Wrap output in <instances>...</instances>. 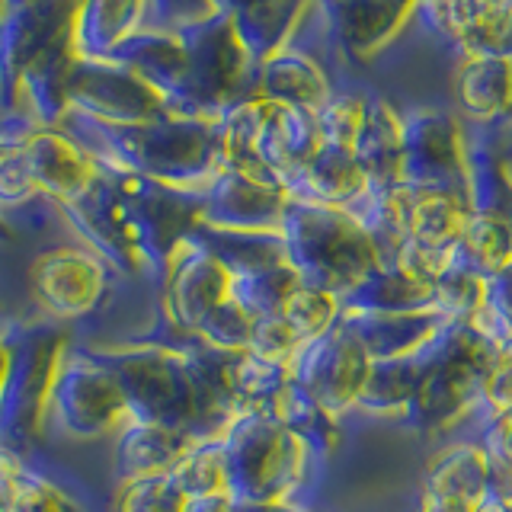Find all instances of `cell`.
<instances>
[{
  "instance_id": "29",
  "label": "cell",
  "mask_w": 512,
  "mask_h": 512,
  "mask_svg": "<svg viewBox=\"0 0 512 512\" xmlns=\"http://www.w3.org/2000/svg\"><path fill=\"white\" fill-rule=\"evenodd\" d=\"M20 4H26V0H7V7H20Z\"/></svg>"
},
{
  "instance_id": "12",
  "label": "cell",
  "mask_w": 512,
  "mask_h": 512,
  "mask_svg": "<svg viewBox=\"0 0 512 512\" xmlns=\"http://www.w3.org/2000/svg\"><path fill=\"white\" fill-rule=\"evenodd\" d=\"M368 189V180L356 157L346 148H330L320 144V151L298 167L285 180V192L301 202H320V205H340L349 208L362 192Z\"/></svg>"
},
{
  "instance_id": "6",
  "label": "cell",
  "mask_w": 512,
  "mask_h": 512,
  "mask_svg": "<svg viewBox=\"0 0 512 512\" xmlns=\"http://www.w3.org/2000/svg\"><path fill=\"white\" fill-rule=\"evenodd\" d=\"M413 13V0H340L324 10L330 48L349 61H372L400 36Z\"/></svg>"
},
{
  "instance_id": "15",
  "label": "cell",
  "mask_w": 512,
  "mask_h": 512,
  "mask_svg": "<svg viewBox=\"0 0 512 512\" xmlns=\"http://www.w3.org/2000/svg\"><path fill=\"white\" fill-rule=\"evenodd\" d=\"M426 372V346L400 359L372 362L356 407L375 416H407Z\"/></svg>"
},
{
  "instance_id": "30",
  "label": "cell",
  "mask_w": 512,
  "mask_h": 512,
  "mask_svg": "<svg viewBox=\"0 0 512 512\" xmlns=\"http://www.w3.org/2000/svg\"><path fill=\"white\" fill-rule=\"evenodd\" d=\"M4 10H7V0H0V16H4Z\"/></svg>"
},
{
  "instance_id": "26",
  "label": "cell",
  "mask_w": 512,
  "mask_h": 512,
  "mask_svg": "<svg viewBox=\"0 0 512 512\" xmlns=\"http://www.w3.org/2000/svg\"><path fill=\"white\" fill-rule=\"evenodd\" d=\"M487 304H493L512 324V263L487 282Z\"/></svg>"
},
{
  "instance_id": "5",
  "label": "cell",
  "mask_w": 512,
  "mask_h": 512,
  "mask_svg": "<svg viewBox=\"0 0 512 512\" xmlns=\"http://www.w3.org/2000/svg\"><path fill=\"white\" fill-rule=\"evenodd\" d=\"M368 368H372V359L356 340V333L343 320H336L330 333L298 352L292 368H288V378L317 407H324L330 416H340L349 407H356Z\"/></svg>"
},
{
  "instance_id": "23",
  "label": "cell",
  "mask_w": 512,
  "mask_h": 512,
  "mask_svg": "<svg viewBox=\"0 0 512 512\" xmlns=\"http://www.w3.org/2000/svg\"><path fill=\"white\" fill-rule=\"evenodd\" d=\"M215 13L212 0H144V29L176 32Z\"/></svg>"
},
{
  "instance_id": "18",
  "label": "cell",
  "mask_w": 512,
  "mask_h": 512,
  "mask_svg": "<svg viewBox=\"0 0 512 512\" xmlns=\"http://www.w3.org/2000/svg\"><path fill=\"white\" fill-rule=\"evenodd\" d=\"M340 304L352 311H420V308H432V285L410 279L391 260L381 263L346 298H340Z\"/></svg>"
},
{
  "instance_id": "28",
  "label": "cell",
  "mask_w": 512,
  "mask_h": 512,
  "mask_svg": "<svg viewBox=\"0 0 512 512\" xmlns=\"http://www.w3.org/2000/svg\"><path fill=\"white\" fill-rule=\"evenodd\" d=\"M509 68H512V61H509ZM509 125H512V112H509V119L503 125H496V128H509Z\"/></svg>"
},
{
  "instance_id": "17",
  "label": "cell",
  "mask_w": 512,
  "mask_h": 512,
  "mask_svg": "<svg viewBox=\"0 0 512 512\" xmlns=\"http://www.w3.org/2000/svg\"><path fill=\"white\" fill-rule=\"evenodd\" d=\"M512 263V234L503 221L471 212L458 240L452 244V266H461L490 282Z\"/></svg>"
},
{
  "instance_id": "7",
  "label": "cell",
  "mask_w": 512,
  "mask_h": 512,
  "mask_svg": "<svg viewBox=\"0 0 512 512\" xmlns=\"http://www.w3.org/2000/svg\"><path fill=\"white\" fill-rule=\"evenodd\" d=\"M493 484V464L477 442H455L426 464L423 512H477Z\"/></svg>"
},
{
  "instance_id": "1",
  "label": "cell",
  "mask_w": 512,
  "mask_h": 512,
  "mask_svg": "<svg viewBox=\"0 0 512 512\" xmlns=\"http://www.w3.org/2000/svg\"><path fill=\"white\" fill-rule=\"evenodd\" d=\"M279 237L301 285L346 298L381 266L372 237L340 205L288 199Z\"/></svg>"
},
{
  "instance_id": "4",
  "label": "cell",
  "mask_w": 512,
  "mask_h": 512,
  "mask_svg": "<svg viewBox=\"0 0 512 512\" xmlns=\"http://www.w3.org/2000/svg\"><path fill=\"white\" fill-rule=\"evenodd\" d=\"M68 109L106 125H138L173 112L148 80L112 58L74 61L68 80Z\"/></svg>"
},
{
  "instance_id": "2",
  "label": "cell",
  "mask_w": 512,
  "mask_h": 512,
  "mask_svg": "<svg viewBox=\"0 0 512 512\" xmlns=\"http://www.w3.org/2000/svg\"><path fill=\"white\" fill-rule=\"evenodd\" d=\"M496 359L500 352L484 336L464 320H448L426 343V372L404 420L420 432L458 426L477 407L480 384Z\"/></svg>"
},
{
  "instance_id": "3",
  "label": "cell",
  "mask_w": 512,
  "mask_h": 512,
  "mask_svg": "<svg viewBox=\"0 0 512 512\" xmlns=\"http://www.w3.org/2000/svg\"><path fill=\"white\" fill-rule=\"evenodd\" d=\"M404 128V183L445 189L468 199V128L445 109L416 106L400 112Z\"/></svg>"
},
{
  "instance_id": "20",
  "label": "cell",
  "mask_w": 512,
  "mask_h": 512,
  "mask_svg": "<svg viewBox=\"0 0 512 512\" xmlns=\"http://www.w3.org/2000/svg\"><path fill=\"white\" fill-rule=\"evenodd\" d=\"M340 311H343V304L336 295L320 292V288L298 285L295 292L282 301L279 317L285 320V327L298 336V343L308 346L333 330V324L340 320Z\"/></svg>"
},
{
  "instance_id": "10",
  "label": "cell",
  "mask_w": 512,
  "mask_h": 512,
  "mask_svg": "<svg viewBox=\"0 0 512 512\" xmlns=\"http://www.w3.org/2000/svg\"><path fill=\"white\" fill-rule=\"evenodd\" d=\"M352 157L362 167L368 186H394L404 183V128L400 112L378 93H368L365 119L359 138L352 144Z\"/></svg>"
},
{
  "instance_id": "24",
  "label": "cell",
  "mask_w": 512,
  "mask_h": 512,
  "mask_svg": "<svg viewBox=\"0 0 512 512\" xmlns=\"http://www.w3.org/2000/svg\"><path fill=\"white\" fill-rule=\"evenodd\" d=\"M487 452L490 464L512 474V413H490L477 416V439Z\"/></svg>"
},
{
  "instance_id": "8",
  "label": "cell",
  "mask_w": 512,
  "mask_h": 512,
  "mask_svg": "<svg viewBox=\"0 0 512 512\" xmlns=\"http://www.w3.org/2000/svg\"><path fill=\"white\" fill-rule=\"evenodd\" d=\"M340 320L356 333V340L368 352V359H400L410 352L423 349L436 336L448 317H442L436 308L420 311H352L343 308Z\"/></svg>"
},
{
  "instance_id": "31",
  "label": "cell",
  "mask_w": 512,
  "mask_h": 512,
  "mask_svg": "<svg viewBox=\"0 0 512 512\" xmlns=\"http://www.w3.org/2000/svg\"><path fill=\"white\" fill-rule=\"evenodd\" d=\"M506 164H509V160H506ZM509 170H512V164H509Z\"/></svg>"
},
{
  "instance_id": "19",
  "label": "cell",
  "mask_w": 512,
  "mask_h": 512,
  "mask_svg": "<svg viewBox=\"0 0 512 512\" xmlns=\"http://www.w3.org/2000/svg\"><path fill=\"white\" fill-rule=\"evenodd\" d=\"M448 42L458 48V55L512 61V4L484 10L458 23Z\"/></svg>"
},
{
  "instance_id": "9",
  "label": "cell",
  "mask_w": 512,
  "mask_h": 512,
  "mask_svg": "<svg viewBox=\"0 0 512 512\" xmlns=\"http://www.w3.org/2000/svg\"><path fill=\"white\" fill-rule=\"evenodd\" d=\"M212 4L231 16L253 64H260L292 39V32L317 0H212Z\"/></svg>"
},
{
  "instance_id": "13",
  "label": "cell",
  "mask_w": 512,
  "mask_h": 512,
  "mask_svg": "<svg viewBox=\"0 0 512 512\" xmlns=\"http://www.w3.org/2000/svg\"><path fill=\"white\" fill-rule=\"evenodd\" d=\"M144 29V0H80L71 26L77 58H109Z\"/></svg>"
},
{
  "instance_id": "16",
  "label": "cell",
  "mask_w": 512,
  "mask_h": 512,
  "mask_svg": "<svg viewBox=\"0 0 512 512\" xmlns=\"http://www.w3.org/2000/svg\"><path fill=\"white\" fill-rule=\"evenodd\" d=\"M468 215H471V205L464 196H455V192H445V189L413 186L407 240H416V244L432 247V250H452Z\"/></svg>"
},
{
  "instance_id": "25",
  "label": "cell",
  "mask_w": 512,
  "mask_h": 512,
  "mask_svg": "<svg viewBox=\"0 0 512 512\" xmlns=\"http://www.w3.org/2000/svg\"><path fill=\"white\" fill-rule=\"evenodd\" d=\"M490 413H512V356H500L480 384V397L471 416H490Z\"/></svg>"
},
{
  "instance_id": "27",
  "label": "cell",
  "mask_w": 512,
  "mask_h": 512,
  "mask_svg": "<svg viewBox=\"0 0 512 512\" xmlns=\"http://www.w3.org/2000/svg\"><path fill=\"white\" fill-rule=\"evenodd\" d=\"M477 512H512V496L509 493H500V490H493L487 493V500L480 503Z\"/></svg>"
},
{
  "instance_id": "11",
  "label": "cell",
  "mask_w": 512,
  "mask_h": 512,
  "mask_svg": "<svg viewBox=\"0 0 512 512\" xmlns=\"http://www.w3.org/2000/svg\"><path fill=\"white\" fill-rule=\"evenodd\" d=\"M455 100L468 125L496 128L512 112V68L509 61L461 55L455 68Z\"/></svg>"
},
{
  "instance_id": "21",
  "label": "cell",
  "mask_w": 512,
  "mask_h": 512,
  "mask_svg": "<svg viewBox=\"0 0 512 512\" xmlns=\"http://www.w3.org/2000/svg\"><path fill=\"white\" fill-rule=\"evenodd\" d=\"M365 100H368V93H359V90H333L330 100L314 112L320 141L330 144V148L352 151V144L359 138L362 119H365Z\"/></svg>"
},
{
  "instance_id": "22",
  "label": "cell",
  "mask_w": 512,
  "mask_h": 512,
  "mask_svg": "<svg viewBox=\"0 0 512 512\" xmlns=\"http://www.w3.org/2000/svg\"><path fill=\"white\" fill-rule=\"evenodd\" d=\"M487 298V282L461 266H448L432 285V308L448 320H468Z\"/></svg>"
},
{
  "instance_id": "14",
  "label": "cell",
  "mask_w": 512,
  "mask_h": 512,
  "mask_svg": "<svg viewBox=\"0 0 512 512\" xmlns=\"http://www.w3.org/2000/svg\"><path fill=\"white\" fill-rule=\"evenodd\" d=\"M480 135L468 132V205L471 212L503 221L512 234V170L496 151L484 125H471Z\"/></svg>"
}]
</instances>
